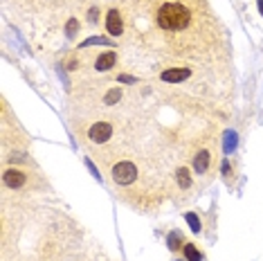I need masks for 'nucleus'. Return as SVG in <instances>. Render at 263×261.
<instances>
[{"mask_svg":"<svg viewBox=\"0 0 263 261\" xmlns=\"http://www.w3.org/2000/svg\"><path fill=\"white\" fill-rule=\"evenodd\" d=\"M216 160H218V142L216 138H207L196 149L194 158H191V169L198 178H212L214 169H216Z\"/></svg>","mask_w":263,"mask_h":261,"instance_id":"nucleus-1","label":"nucleus"},{"mask_svg":"<svg viewBox=\"0 0 263 261\" xmlns=\"http://www.w3.org/2000/svg\"><path fill=\"white\" fill-rule=\"evenodd\" d=\"M29 182V174H25L18 167H7L3 171V185L7 189H21Z\"/></svg>","mask_w":263,"mask_h":261,"instance_id":"nucleus-2","label":"nucleus"},{"mask_svg":"<svg viewBox=\"0 0 263 261\" xmlns=\"http://www.w3.org/2000/svg\"><path fill=\"white\" fill-rule=\"evenodd\" d=\"M106 29H108L112 36H122L124 34V18L119 14V9H110L106 14Z\"/></svg>","mask_w":263,"mask_h":261,"instance_id":"nucleus-3","label":"nucleus"},{"mask_svg":"<svg viewBox=\"0 0 263 261\" xmlns=\"http://www.w3.org/2000/svg\"><path fill=\"white\" fill-rule=\"evenodd\" d=\"M169 250L171 252H178V250H182L184 248V236H182V232H178V230H173V232L169 234Z\"/></svg>","mask_w":263,"mask_h":261,"instance_id":"nucleus-4","label":"nucleus"},{"mask_svg":"<svg viewBox=\"0 0 263 261\" xmlns=\"http://www.w3.org/2000/svg\"><path fill=\"white\" fill-rule=\"evenodd\" d=\"M182 252H184V257H187V261H200L202 259V252L194 246V243H187V246L182 248Z\"/></svg>","mask_w":263,"mask_h":261,"instance_id":"nucleus-5","label":"nucleus"},{"mask_svg":"<svg viewBox=\"0 0 263 261\" xmlns=\"http://www.w3.org/2000/svg\"><path fill=\"white\" fill-rule=\"evenodd\" d=\"M259 9H261V16H263V0H259Z\"/></svg>","mask_w":263,"mask_h":261,"instance_id":"nucleus-6","label":"nucleus"}]
</instances>
